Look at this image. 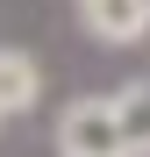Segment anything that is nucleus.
I'll use <instances>...</instances> for the list:
<instances>
[{"instance_id":"1","label":"nucleus","mask_w":150,"mask_h":157,"mask_svg":"<svg viewBox=\"0 0 150 157\" xmlns=\"http://www.w3.org/2000/svg\"><path fill=\"white\" fill-rule=\"evenodd\" d=\"M57 150L64 157H129V143H121V114H114V93L107 100H71V107L57 114Z\"/></svg>"},{"instance_id":"2","label":"nucleus","mask_w":150,"mask_h":157,"mask_svg":"<svg viewBox=\"0 0 150 157\" xmlns=\"http://www.w3.org/2000/svg\"><path fill=\"white\" fill-rule=\"evenodd\" d=\"M86 21V36L100 43H143L150 36V0H71Z\"/></svg>"},{"instance_id":"3","label":"nucleus","mask_w":150,"mask_h":157,"mask_svg":"<svg viewBox=\"0 0 150 157\" xmlns=\"http://www.w3.org/2000/svg\"><path fill=\"white\" fill-rule=\"evenodd\" d=\"M43 100V71H36V57L29 50H14V43H0V107L7 114H29Z\"/></svg>"},{"instance_id":"4","label":"nucleus","mask_w":150,"mask_h":157,"mask_svg":"<svg viewBox=\"0 0 150 157\" xmlns=\"http://www.w3.org/2000/svg\"><path fill=\"white\" fill-rule=\"evenodd\" d=\"M114 114H121V143H129V157H150V78H136V86L114 93Z\"/></svg>"},{"instance_id":"5","label":"nucleus","mask_w":150,"mask_h":157,"mask_svg":"<svg viewBox=\"0 0 150 157\" xmlns=\"http://www.w3.org/2000/svg\"><path fill=\"white\" fill-rule=\"evenodd\" d=\"M0 121H7V107H0Z\"/></svg>"}]
</instances>
